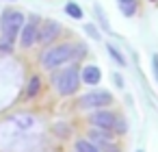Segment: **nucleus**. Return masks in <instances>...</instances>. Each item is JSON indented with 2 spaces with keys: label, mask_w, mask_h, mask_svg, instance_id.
<instances>
[{
  "label": "nucleus",
  "mask_w": 158,
  "mask_h": 152,
  "mask_svg": "<svg viewBox=\"0 0 158 152\" xmlns=\"http://www.w3.org/2000/svg\"><path fill=\"white\" fill-rule=\"evenodd\" d=\"M78 52H82V50H78ZM78 52L74 50V46H72V44L52 46V48L44 50V54H41V65H44L46 70H54V67L65 65L67 61H72V59H74Z\"/></svg>",
  "instance_id": "f257e3e1"
},
{
  "label": "nucleus",
  "mask_w": 158,
  "mask_h": 152,
  "mask_svg": "<svg viewBox=\"0 0 158 152\" xmlns=\"http://www.w3.org/2000/svg\"><path fill=\"white\" fill-rule=\"evenodd\" d=\"M24 22H26V20H24V13H22V11L7 9V11L2 13V18H0V31H2V35H5V37L15 39V37H18V33L22 31Z\"/></svg>",
  "instance_id": "f03ea898"
},
{
  "label": "nucleus",
  "mask_w": 158,
  "mask_h": 152,
  "mask_svg": "<svg viewBox=\"0 0 158 152\" xmlns=\"http://www.w3.org/2000/svg\"><path fill=\"white\" fill-rule=\"evenodd\" d=\"M56 87H59V93L61 96H72L78 91L80 87V72L72 65L67 70H63L59 76H56Z\"/></svg>",
  "instance_id": "7ed1b4c3"
},
{
  "label": "nucleus",
  "mask_w": 158,
  "mask_h": 152,
  "mask_svg": "<svg viewBox=\"0 0 158 152\" xmlns=\"http://www.w3.org/2000/svg\"><path fill=\"white\" fill-rule=\"evenodd\" d=\"M113 102V96L110 91H91L87 96H80L78 104L82 109H102V106H108Z\"/></svg>",
  "instance_id": "20e7f679"
},
{
  "label": "nucleus",
  "mask_w": 158,
  "mask_h": 152,
  "mask_svg": "<svg viewBox=\"0 0 158 152\" xmlns=\"http://www.w3.org/2000/svg\"><path fill=\"white\" fill-rule=\"evenodd\" d=\"M37 33H39V18L33 15L28 18V22H24L22 31H20V44L24 48H31L37 44Z\"/></svg>",
  "instance_id": "39448f33"
},
{
  "label": "nucleus",
  "mask_w": 158,
  "mask_h": 152,
  "mask_svg": "<svg viewBox=\"0 0 158 152\" xmlns=\"http://www.w3.org/2000/svg\"><path fill=\"white\" fill-rule=\"evenodd\" d=\"M59 33H61V24L59 22H44L41 26H39V33H37V41L39 44H44V46H50L56 37H59Z\"/></svg>",
  "instance_id": "423d86ee"
},
{
  "label": "nucleus",
  "mask_w": 158,
  "mask_h": 152,
  "mask_svg": "<svg viewBox=\"0 0 158 152\" xmlns=\"http://www.w3.org/2000/svg\"><path fill=\"white\" fill-rule=\"evenodd\" d=\"M115 119H117V115H115L113 111H104V106L98 109L95 113H91V117H89V122H91L95 128H106V130H113Z\"/></svg>",
  "instance_id": "0eeeda50"
},
{
  "label": "nucleus",
  "mask_w": 158,
  "mask_h": 152,
  "mask_svg": "<svg viewBox=\"0 0 158 152\" xmlns=\"http://www.w3.org/2000/svg\"><path fill=\"white\" fill-rule=\"evenodd\" d=\"M100 78H102V72H100V67H95V65H85L82 72H80V80L87 83V85H98Z\"/></svg>",
  "instance_id": "6e6552de"
},
{
  "label": "nucleus",
  "mask_w": 158,
  "mask_h": 152,
  "mask_svg": "<svg viewBox=\"0 0 158 152\" xmlns=\"http://www.w3.org/2000/svg\"><path fill=\"white\" fill-rule=\"evenodd\" d=\"M11 122H13V124H18L22 130H28V128H33V126H35V119H33V115H28V113L11 115Z\"/></svg>",
  "instance_id": "1a4fd4ad"
},
{
  "label": "nucleus",
  "mask_w": 158,
  "mask_h": 152,
  "mask_svg": "<svg viewBox=\"0 0 158 152\" xmlns=\"http://www.w3.org/2000/svg\"><path fill=\"white\" fill-rule=\"evenodd\" d=\"M117 5H119V9H121V13H123L126 18H132V15L136 13V9H139V2H136V0H117Z\"/></svg>",
  "instance_id": "9d476101"
},
{
  "label": "nucleus",
  "mask_w": 158,
  "mask_h": 152,
  "mask_svg": "<svg viewBox=\"0 0 158 152\" xmlns=\"http://www.w3.org/2000/svg\"><path fill=\"white\" fill-rule=\"evenodd\" d=\"M39 89H41V78L35 74V76H31V80H28V87H26V98H35V96L39 93Z\"/></svg>",
  "instance_id": "9b49d317"
},
{
  "label": "nucleus",
  "mask_w": 158,
  "mask_h": 152,
  "mask_svg": "<svg viewBox=\"0 0 158 152\" xmlns=\"http://www.w3.org/2000/svg\"><path fill=\"white\" fill-rule=\"evenodd\" d=\"M76 152H102L95 143L87 141V139H78L76 141Z\"/></svg>",
  "instance_id": "f8f14e48"
},
{
  "label": "nucleus",
  "mask_w": 158,
  "mask_h": 152,
  "mask_svg": "<svg viewBox=\"0 0 158 152\" xmlns=\"http://www.w3.org/2000/svg\"><path fill=\"white\" fill-rule=\"evenodd\" d=\"M65 13L72 15L74 20H80V18H82V9H80L76 2H67V5H65Z\"/></svg>",
  "instance_id": "ddd939ff"
},
{
  "label": "nucleus",
  "mask_w": 158,
  "mask_h": 152,
  "mask_svg": "<svg viewBox=\"0 0 158 152\" xmlns=\"http://www.w3.org/2000/svg\"><path fill=\"white\" fill-rule=\"evenodd\" d=\"M106 50H108V54L113 57V61H115V63H119V65H126V59H123V54H121V52H119V50H117L113 44H106Z\"/></svg>",
  "instance_id": "4468645a"
},
{
  "label": "nucleus",
  "mask_w": 158,
  "mask_h": 152,
  "mask_svg": "<svg viewBox=\"0 0 158 152\" xmlns=\"http://www.w3.org/2000/svg\"><path fill=\"white\" fill-rule=\"evenodd\" d=\"M113 132L126 135V132H128V122H126L123 117H117V119H115V126H113Z\"/></svg>",
  "instance_id": "2eb2a0df"
},
{
  "label": "nucleus",
  "mask_w": 158,
  "mask_h": 152,
  "mask_svg": "<svg viewBox=\"0 0 158 152\" xmlns=\"http://www.w3.org/2000/svg\"><path fill=\"white\" fill-rule=\"evenodd\" d=\"M13 41L15 39H11V37H0V52H11L13 50Z\"/></svg>",
  "instance_id": "dca6fc26"
},
{
  "label": "nucleus",
  "mask_w": 158,
  "mask_h": 152,
  "mask_svg": "<svg viewBox=\"0 0 158 152\" xmlns=\"http://www.w3.org/2000/svg\"><path fill=\"white\" fill-rule=\"evenodd\" d=\"M95 15H98V20L102 22V28H104V31H110V26H108V20H106V15L102 13L100 5H95Z\"/></svg>",
  "instance_id": "f3484780"
},
{
  "label": "nucleus",
  "mask_w": 158,
  "mask_h": 152,
  "mask_svg": "<svg viewBox=\"0 0 158 152\" xmlns=\"http://www.w3.org/2000/svg\"><path fill=\"white\" fill-rule=\"evenodd\" d=\"M152 70H154V78L158 80V54L152 57Z\"/></svg>",
  "instance_id": "a211bd4d"
},
{
  "label": "nucleus",
  "mask_w": 158,
  "mask_h": 152,
  "mask_svg": "<svg viewBox=\"0 0 158 152\" xmlns=\"http://www.w3.org/2000/svg\"><path fill=\"white\" fill-rule=\"evenodd\" d=\"M85 31H87V33H89V35H91L93 39H98V37H100V35H98V31H95V28H93L91 24H87V26H85Z\"/></svg>",
  "instance_id": "6ab92c4d"
},
{
  "label": "nucleus",
  "mask_w": 158,
  "mask_h": 152,
  "mask_svg": "<svg viewBox=\"0 0 158 152\" xmlns=\"http://www.w3.org/2000/svg\"><path fill=\"white\" fill-rule=\"evenodd\" d=\"M115 83H117V85H119V87H123V78H121V76H119V74H115Z\"/></svg>",
  "instance_id": "aec40b11"
},
{
  "label": "nucleus",
  "mask_w": 158,
  "mask_h": 152,
  "mask_svg": "<svg viewBox=\"0 0 158 152\" xmlns=\"http://www.w3.org/2000/svg\"><path fill=\"white\" fill-rule=\"evenodd\" d=\"M56 128H59V135H61V137H63V135H65V128H67V126H63V124H59V126H56Z\"/></svg>",
  "instance_id": "412c9836"
},
{
  "label": "nucleus",
  "mask_w": 158,
  "mask_h": 152,
  "mask_svg": "<svg viewBox=\"0 0 158 152\" xmlns=\"http://www.w3.org/2000/svg\"><path fill=\"white\" fill-rule=\"evenodd\" d=\"M139 152H141V150H139Z\"/></svg>",
  "instance_id": "4be33fe9"
}]
</instances>
